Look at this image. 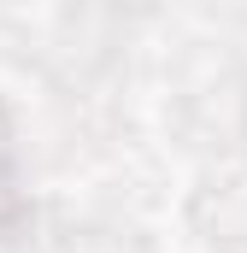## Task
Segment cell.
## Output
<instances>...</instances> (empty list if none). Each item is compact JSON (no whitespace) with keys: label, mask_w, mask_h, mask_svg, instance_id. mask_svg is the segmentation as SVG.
I'll use <instances>...</instances> for the list:
<instances>
[{"label":"cell","mask_w":247,"mask_h":253,"mask_svg":"<svg viewBox=\"0 0 247 253\" xmlns=\"http://www.w3.org/2000/svg\"><path fill=\"white\" fill-rule=\"evenodd\" d=\"M18 212V171H12V135H6V118H0V224Z\"/></svg>","instance_id":"6da1fadb"}]
</instances>
